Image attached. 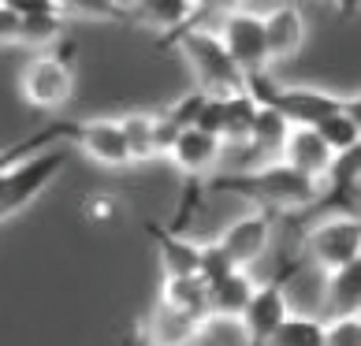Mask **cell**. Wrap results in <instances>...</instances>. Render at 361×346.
<instances>
[{
	"mask_svg": "<svg viewBox=\"0 0 361 346\" xmlns=\"http://www.w3.org/2000/svg\"><path fill=\"white\" fill-rule=\"evenodd\" d=\"M205 190L246 197L253 209L272 212V216L283 212L287 220H294L317 202L320 183L305 179V175H298V171H290L287 164L276 161V164H261V168H250V171H227V175H216Z\"/></svg>",
	"mask_w": 361,
	"mask_h": 346,
	"instance_id": "cell-1",
	"label": "cell"
},
{
	"mask_svg": "<svg viewBox=\"0 0 361 346\" xmlns=\"http://www.w3.org/2000/svg\"><path fill=\"white\" fill-rule=\"evenodd\" d=\"M246 93H250L253 104H264V109L279 112L290 127H317L324 116L357 101L354 93H331V89H320V86H287V82H279L272 71L246 78Z\"/></svg>",
	"mask_w": 361,
	"mask_h": 346,
	"instance_id": "cell-2",
	"label": "cell"
},
{
	"mask_svg": "<svg viewBox=\"0 0 361 346\" xmlns=\"http://www.w3.org/2000/svg\"><path fill=\"white\" fill-rule=\"evenodd\" d=\"M171 45H176L183 56H186V63H190V75H194V82H197V93H205V97H231V93H243L246 89V78L238 75L231 56L224 52L216 30L194 23V26H186V30Z\"/></svg>",
	"mask_w": 361,
	"mask_h": 346,
	"instance_id": "cell-3",
	"label": "cell"
},
{
	"mask_svg": "<svg viewBox=\"0 0 361 346\" xmlns=\"http://www.w3.org/2000/svg\"><path fill=\"white\" fill-rule=\"evenodd\" d=\"M34 142L49 149L52 142H63L68 149H78L86 161L101 164V168H112V171H123L130 168V156H127V145L123 135H119V123L116 119H82V123H45L42 130H34Z\"/></svg>",
	"mask_w": 361,
	"mask_h": 346,
	"instance_id": "cell-4",
	"label": "cell"
},
{
	"mask_svg": "<svg viewBox=\"0 0 361 346\" xmlns=\"http://www.w3.org/2000/svg\"><path fill=\"white\" fill-rule=\"evenodd\" d=\"M68 161H71L68 145L37 149V153H26L23 161H16V168L8 171L4 186H0V223L11 220L16 212H23L26 205H34L49 190V183L68 168Z\"/></svg>",
	"mask_w": 361,
	"mask_h": 346,
	"instance_id": "cell-5",
	"label": "cell"
},
{
	"mask_svg": "<svg viewBox=\"0 0 361 346\" xmlns=\"http://www.w3.org/2000/svg\"><path fill=\"white\" fill-rule=\"evenodd\" d=\"M361 254V220L357 216H320L305 223L302 235V257L313 264L320 276H331L357 264Z\"/></svg>",
	"mask_w": 361,
	"mask_h": 346,
	"instance_id": "cell-6",
	"label": "cell"
},
{
	"mask_svg": "<svg viewBox=\"0 0 361 346\" xmlns=\"http://www.w3.org/2000/svg\"><path fill=\"white\" fill-rule=\"evenodd\" d=\"M19 93L34 112H52L71 101L75 93V63L71 49H45L23 68Z\"/></svg>",
	"mask_w": 361,
	"mask_h": 346,
	"instance_id": "cell-7",
	"label": "cell"
},
{
	"mask_svg": "<svg viewBox=\"0 0 361 346\" xmlns=\"http://www.w3.org/2000/svg\"><path fill=\"white\" fill-rule=\"evenodd\" d=\"M216 37H220L224 52L231 56V63L238 68V75H243V78L272 71L269 49H264L261 11H253V8H227L224 16H220Z\"/></svg>",
	"mask_w": 361,
	"mask_h": 346,
	"instance_id": "cell-8",
	"label": "cell"
},
{
	"mask_svg": "<svg viewBox=\"0 0 361 346\" xmlns=\"http://www.w3.org/2000/svg\"><path fill=\"white\" fill-rule=\"evenodd\" d=\"M290 268H294V264H290ZM290 268L283 264L272 279H264V283L253 287L243 316L235 321L238 331H243V346H264V339H269L272 331L290 316V302H287V287H283Z\"/></svg>",
	"mask_w": 361,
	"mask_h": 346,
	"instance_id": "cell-9",
	"label": "cell"
},
{
	"mask_svg": "<svg viewBox=\"0 0 361 346\" xmlns=\"http://www.w3.org/2000/svg\"><path fill=\"white\" fill-rule=\"evenodd\" d=\"M272 228H276L272 212L250 209L246 216H238L235 223H227V228L220 231V238H212V242H216V249L224 254V261L231 264V268L250 272L253 264L264 257V249H269Z\"/></svg>",
	"mask_w": 361,
	"mask_h": 346,
	"instance_id": "cell-10",
	"label": "cell"
},
{
	"mask_svg": "<svg viewBox=\"0 0 361 346\" xmlns=\"http://www.w3.org/2000/svg\"><path fill=\"white\" fill-rule=\"evenodd\" d=\"M164 156L176 164V171L186 179V186H202L205 190L209 179L216 175V168L224 164V142L205 135V130H197V127H186L171 138Z\"/></svg>",
	"mask_w": 361,
	"mask_h": 346,
	"instance_id": "cell-11",
	"label": "cell"
},
{
	"mask_svg": "<svg viewBox=\"0 0 361 346\" xmlns=\"http://www.w3.org/2000/svg\"><path fill=\"white\" fill-rule=\"evenodd\" d=\"M264 26V49H269V63H287L302 52L305 45V16L294 4H276L261 11Z\"/></svg>",
	"mask_w": 361,
	"mask_h": 346,
	"instance_id": "cell-12",
	"label": "cell"
},
{
	"mask_svg": "<svg viewBox=\"0 0 361 346\" xmlns=\"http://www.w3.org/2000/svg\"><path fill=\"white\" fill-rule=\"evenodd\" d=\"M209 8H197L194 0H142V4H127V19L138 26H149L157 34H168V42L186 30V26L202 23Z\"/></svg>",
	"mask_w": 361,
	"mask_h": 346,
	"instance_id": "cell-13",
	"label": "cell"
},
{
	"mask_svg": "<svg viewBox=\"0 0 361 346\" xmlns=\"http://www.w3.org/2000/svg\"><path fill=\"white\" fill-rule=\"evenodd\" d=\"M331 149L317 138L313 127H290L287 130V142H283V153H279V164H287L290 171L313 179V183H324L328 168H331Z\"/></svg>",
	"mask_w": 361,
	"mask_h": 346,
	"instance_id": "cell-14",
	"label": "cell"
},
{
	"mask_svg": "<svg viewBox=\"0 0 361 346\" xmlns=\"http://www.w3.org/2000/svg\"><path fill=\"white\" fill-rule=\"evenodd\" d=\"M145 231L157 242V257H160V268H164V279H186V276L202 279V246L205 242L183 238L179 231H168L160 223H149Z\"/></svg>",
	"mask_w": 361,
	"mask_h": 346,
	"instance_id": "cell-15",
	"label": "cell"
},
{
	"mask_svg": "<svg viewBox=\"0 0 361 346\" xmlns=\"http://www.w3.org/2000/svg\"><path fill=\"white\" fill-rule=\"evenodd\" d=\"M287 130H290V123H287L283 116L272 112V109H264V104H257V112H253V123H250V135H246V145H235V149L250 153V168L276 164L279 153H283Z\"/></svg>",
	"mask_w": 361,
	"mask_h": 346,
	"instance_id": "cell-16",
	"label": "cell"
},
{
	"mask_svg": "<svg viewBox=\"0 0 361 346\" xmlns=\"http://www.w3.org/2000/svg\"><path fill=\"white\" fill-rule=\"evenodd\" d=\"M160 305L176 309L179 316L194 321L197 328H209L212 324V309H209V287L205 279L197 276H186V279H160V295H157Z\"/></svg>",
	"mask_w": 361,
	"mask_h": 346,
	"instance_id": "cell-17",
	"label": "cell"
},
{
	"mask_svg": "<svg viewBox=\"0 0 361 346\" xmlns=\"http://www.w3.org/2000/svg\"><path fill=\"white\" fill-rule=\"evenodd\" d=\"M116 123H119V135H123L130 164H145V161L164 156V149H160V112L135 109V112L116 116Z\"/></svg>",
	"mask_w": 361,
	"mask_h": 346,
	"instance_id": "cell-18",
	"label": "cell"
},
{
	"mask_svg": "<svg viewBox=\"0 0 361 346\" xmlns=\"http://www.w3.org/2000/svg\"><path fill=\"white\" fill-rule=\"evenodd\" d=\"M202 331L205 328H197L194 321H186V316H179L176 309H168L160 302H153V309L142 321L145 346H194Z\"/></svg>",
	"mask_w": 361,
	"mask_h": 346,
	"instance_id": "cell-19",
	"label": "cell"
},
{
	"mask_svg": "<svg viewBox=\"0 0 361 346\" xmlns=\"http://www.w3.org/2000/svg\"><path fill=\"white\" fill-rule=\"evenodd\" d=\"M257 287V279L250 272H227L220 276L216 283H209V309H212V321H238L246 309V302Z\"/></svg>",
	"mask_w": 361,
	"mask_h": 346,
	"instance_id": "cell-20",
	"label": "cell"
},
{
	"mask_svg": "<svg viewBox=\"0 0 361 346\" xmlns=\"http://www.w3.org/2000/svg\"><path fill=\"white\" fill-rule=\"evenodd\" d=\"M313 130H317V138L331 149V156L354 153L357 145H361V116H357V101H350L346 109L324 116Z\"/></svg>",
	"mask_w": 361,
	"mask_h": 346,
	"instance_id": "cell-21",
	"label": "cell"
},
{
	"mask_svg": "<svg viewBox=\"0 0 361 346\" xmlns=\"http://www.w3.org/2000/svg\"><path fill=\"white\" fill-rule=\"evenodd\" d=\"M357 302H361V261L324 276V309L331 316L357 313Z\"/></svg>",
	"mask_w": 361,
	"mask_h": 346,
	"instance_id": "cell-22",
	"label": "cell"
},
{
	"mask_svg": "<svg viewBox=\"0 0 361 346\" xmlns=\"http://www.w3.org/2000/svg\"><path fill=\"white\" fill-rule=\"evenodd\" d=\"M264 346H324V321L320 316H305V313H290L264 339Z\"/></svg>",
	"mask_w": 361,
	"mask_h": 346,
	"instance_id": "cell-23",
	"label": "cell"
},
{
	"mask_svg": "<svg viewBox=\"0 0 361 346\" xmlns=\"http://www.w3.org/2000/svg\"><path fill=\"white\" fill-rule=\"evenodd\" d=\"M63 19H112L123 23L127 19V4H112V0H56Z\"/></svg>",
	"mask_w": 361,
	"mask_h": 346,
	"instance_id": "cell-24",
	"label": "cell"
},
{
	"mask_svg": "<svg viewBox=\"0 0 361 346\" xmlns=\"http://www.w3.org/2000/svg\"><path fill=\"white\" fill-rule=\"evenodd\" d=\"M324 346H361V313L324 321Z\"/></svg>",
	"mask_w": 361,
	"mask_h": 346,
	"instance_id": "cell-25",
	"label": "cell"
},
{
	"mask_svg": "<svg viewBox=\"0 0 361 346\" xmlns=\"http://www.w3.org/2000/svg\"><path fill=\"white\" fill-rule=\"evenodd\" d=\"M26 153H37V142H34V135H26L23 142H11V145H4V149H0V186H4L8 171L16 168V161H23Z\"/></svg>",
	"mask_w": 361,
	"mask_h": 346,
	"instance_id": "cell-26",
	"label": "cell"
},
{
	"mask_svg": "<svg viewBox=\"0 0 361 346\" xmlns=\"http://www.w3.org/2000/svg\"><path fill=\"white\" fill-rule=\"evenodd\" d=\"M8 45H23V19L0 0V49Z\"/></svg>",
	"mask_w": 361,
	"mask_h": 346,
	"instance_id": "cell-27",
	"label": "cell"
}]
</instances>
